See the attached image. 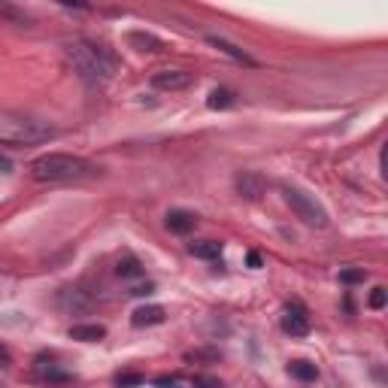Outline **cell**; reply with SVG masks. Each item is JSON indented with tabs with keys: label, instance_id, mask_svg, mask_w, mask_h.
<instances>
[{
	"label": "cell",
	"instance_id": "cell-12",
	"mask_svg": "<svg viewBox=\"0 0 388 388\" xmlns=\"http://www.w3.org/2000/svg\"><path fill=\"white\" fill-rule=\"evenodd\" d=\"M210 46H216L219 52H224L228 58H234V61H240V64H249V67H255V58L252 55H246L243 49H237L234 43H228V40H222V37H210Z\"/></svg>",
	"mask_w": 388,
	"mask_h": 388
},
{
	"label": "cell",
	"instance_id": "cell-23",
	"mask_svg": "<svg viewBox=\"0 0 388 388\" xmlns=\"http://www.w3.org/2000/svg\"><path fill=\"white\" fill-rule=\"evenodd\" d=\"M9 361H13V358H9L6 346H0V367H9Z\"/></svg>",
	"mask_w": 388,
	"mask_h": 388
},
{
	"label": "cell",
	"instance_id": "cell-21",
	"mask_svg": "<svg viewBox=\"0 0 388 388\" xmlns=\"http://www.w3.org/2000/svg\"><path fill=\"white\" fill-rule=\"evenodd\" d=\"M370 306H373V310H382V306H385V289H373Z\"/></svg>",
	"mask_w": 388,
	"mask_h": 388
},
{
	"label": "cell",
	"instance_id": "cell-17",
	"mask_svg": "<svg viewBox=\"0 0 388 388\" xmlns=\"http://www.w3.org/2000/svg\"><path fill=\"white\" fill-rule=\"evenodd\" d=\"M291 376L294 380H301V382H313L315 376H319V370H315V364H310V361H294L291 367Z\"/></svg>",
	"mask_w": 388,
	"mask_h": 388
},
{
	"label": "cell",
	"instance_id": "cell-22",
	"mask_svg": "<svg viewBox=\"0 0 388 388\" xmlns=\"http://www.w3.org/2000/svg\"><path fill=\"white\" fill-rule=\"evenodd\" d=\"M246 261H249V267H261V255H258V252H249Z\"/></svg>",
	"mask_w": 388,
	"mask_h": 388
},
{
	"label": "cell",
	"instance_id": "cell-1",
	"mask_svg": "<svg viewBox=\"0 0 388 388\" xmlns=\"http://www.w3.org/2000/svg\"><path fill=\"white\" fill-rule=\"evenodd\" d=\"M64 55L70 67L79 73V79H85L88 85H107L112 79L116 61L104 46H95L88 40H70V43H64Z\"/></svg>",
	"mask_w": 388,
	"mask_h": 388
},
{
	"label": "cell",
	"instance_id": "cell-24",
	"mask_svg": "<svg viewBox=\"0 0 388 388\" xmlns=\"http://www.w3.org/2000/svg\"><path fill=\"white\" fill-rule=\"evenodd\" d=\"M155 291V285H140V289H134V294H152Z\"/></svg>",
	"mask_w": 388,
	"mask_h": 388
},
{
	"label": "cell",
	"instance_id": "cell-19",
	"mask_svg": "<svg viewBox=\"0 0 388 388\" xmlns=\"http://www.w3.org/2000/svg\"><path fill=\"white\" fill-rule=\"evenodd\" d=\"M116 382H119V388H134V385H143V376L140 373H121Z\"/></svg>",
	"mask_w": 388,
	"mask_h": 388
},
{
	"label": "cell",
	"instance_id": "cell-16",
	"mask_svg": "<svg viewBox=\"0 0 388 388\" xmlns=\"http://www.w3.org/2000/svg\"><path fill=\"white\" fill-rule=\"evenodd\" d=\"M116 273H119V277H125V279L143 277V264H140V258H134V255H125V258H119Z\"/></svg>",
	"mask_w": 388,
	"mask_h": 388
},
{
	"label": "cell",
	"instance_id": "cell-10",
	"mask_svg": "<svg viewBox=\"0 0 388 388\" xmlns=\"http://www.w3.org/2000/svg\"><path fill=\"white\" fill-rule=\"evenodd\" d=\"M194 224H198V216L188 212V210H170L167 212V228L173 234H191Z\"/></svg>",
	"mask_w": 388,
	"mask_h": 388
},
{
	"label": "cell",
	"instance_id": "cell-18",
	"mask_svg": "<svg viewBox=\"0 0 388 388\" xmlns=\"http://www.w3.org/2000/svg\"><path fill=\"white\" fill-rule=\"evenodd\" d=\"M364 279H367V270H361V267L340 270V282H346V285H355V282H364Z\"/></svg>",
	"mask_w": 388,
	"mask_h": 388
},
{
	"label": "cell",
	"instance_id": "cell-6",
	"mask_svg": "<svg viewBox=\"0 0 388 388\" xmlns=\"http://www.w3.org/2000/svg\"><path fill=\"white\" fill-rule=\"evenodd\" d=\"M282 328L289 331L291 337H303L306 331H310V315H306L303 303H289L285 306V315H282Z\"/></svg>",
	"mask_w": 388,
	"mask_h": 388
},
{
	"label": "cell",
	"instance_id": "cell-25",
	"mask_svg": "<svg viewBox=\"0 0 388 388\" xmlns=\"http://www.w3.org/2000/svg\"><path fill=\"white\" fill-rule=\"evenodd\" d=\"M158 385L161 388H176V382H173V380H158Z\"/></svg>",
	"mask_w": 388,
	"mask_h": 388
},
{
	"label": "cell",
	"instance_id": "cell-4",
	"mask_svg": "<svg viewBox=\"0 0 388 388\" xmlns=\"http://www.w3.org/2000/svg\"><path fill=\"white\" fill-rule=\"evenodd\" d=\"M282 198L291 207L294 216L301 222H306L310 228H328V212H325V207L313 198V194H306L294 186H282Z\"/></svg>",
	"mask_w": 388,
	"mask_h": 388
},
{
	"label": "cell",
	"instance_id": "cell-20",
	"mask_svg": "<svg viewBox=\"0 0 388 388\" xmlns=\"http://www.w3.org/2000/svg\"><path fill=\"white\" fill-rule=\"evenodd\" d=\"M194 388H222V380H216V376H194Z\"/></svg>",
	"mask_w": 388,
	"mask_h": 388
},
{
	"label": "cell",
	"instance_id": "cell-8",
	"mask_svg": "<svg viewBox=\"0 0 388 388\" xmlns=\"http://www.w3.org/2000/svg\"><path fill=\"white\" fill-rule=\"evenodd\" d=\"M128 46L137 49V52H149V55L164 52V40H158L155 34H146V30H131V34H128Z\"/></svg>",
	"mask_w": 388,
	"mask_h": 388
},
{
	"label": "cell",
	"instance_id": "cell-2",
	"mask_svg": "<svg viewBox=\"0 0 388 388\" xmlns=\"http://www.w3.org/2000/svg\"><path fill=\"white\" fill-rule=\"evenodd\" d=\"M97 173H100L97 164H91V161L79 155H64V152H49V155H40L37 161H30V176L37 182H46V186L91 179Z\"/></svg>",
	"mask_w": 388,
	"mask_h": 388
},
{
	"label": "cell",
	"instance_id": "cell-15",
	"mask_svg": "<svg viewBox=\"0 0 388 388\" xmlns=\"http://www.w3.org/2000/svg\"><path fill=\"white\" fill-rule=\"evenodd\" d=\"M234 104H237V95H234L231 88H216V91H210V97H207L210 109H228Z\"/></svg>",
	"mask_w": 388,
	"mask_h": 388
},
{
	"label": "cell",
	"instance_id": "cell-3",
	"mask_svg": "<svg viewBox=\"0 0 388 388\" xmlns=\"http://www.w3.org/2000/svg\"><path fill=\"white\" fill-rule=\"evenodd\" d=\"M49 137H55V131L37 119H4L0 121V146H34V143H43Z\"/></svg>",
	"mask_w": 388,
	"mask_h": 388
},
{
	"label": "cell",
	"instance_id": "cell-13",
	"mask_svg": "<svg viewBox=\"0 0 388 388\" xmlns=\"http://www.w3.org/2000/svg\"><path fill=\"white\" fill-rule=\"evenodd\" d=\"M188 252L194 255V258L216 261V258H222V243H216V240H200V243H191Z\"/></svg>",
	"mask_w": 388,
	"mask_h": 388
},
{
	"label": "cell",
	"instance_id": "cell-11",
	"mask_svg": "<svg viewBox=\"0 0 388 388\" xmlns=\"http://www.w3.org/2000/svg\"><path fill=\"white\" fill-rule=\"evenodd\" d=\"M70 337L79 343H97L107 337V328L104 325H73V328H70Z\"/></svg>",
	"mask_w": 388,
	"mask_h": 388
},
{
	"label": "cell",
	"instance_id": "cell-14",
	"mask_svg": "<svg viewBox=\"0 0 388 388\" xmlns=\"http://www.w3.org/2000/svg\"><path fill=\"white\" fill-rule=\"evenodd\" d=\"M0 18H6V22H13L18 28H34V16L13 6V4H0Z\"/></svg>",
	"mask_w": 388,
	"mask_h": 388
},
{
	"label": "cell",
	"instance_id": "cell-9",
	"mask_svg": "<svg viewBox=\"0 0 388 388\" xmlns=\"http://www.w3.org/2000/svg\"><path fill=\"white\" fill-rule=\"evenodd\" d=\"M167 319L164 306H140V310H134V315H131V325L134 328H152V325H161Z\"/></svg>",
	"mask_w": 388,
	"mask_h": 388
},
{
	"label": "cell",
	"instance_id": "cell-7",
	"mask_svg": "<svg viewBox=\"0 0 388 388\" xmlns=\"http://www.w3.org/2000/svg\"><path fill=\"white\" fill-rule=\"evenodd\" d=\"M264 188H267V182H264L255 170H243L240 176H237V191H240L246 200H258L261 194H264Z\"/></svg>",
	"mask_w": 388,
	"mask_h": 388
},
{
	"label": "cell",
	"instance_id": "cell-5",
	"mask_svg": "<svg viewBox=\"0 0 388 388\" xmlns=\"http://www.w3.org/2000/svg\"><path fill=\"white\" fill-rule=\"evenodd\" d=\"M194 83V73L188 70H158V73H152V85L158 91H182Z\"/></svg>",
	"mask_w": 388,
	"mask_h": 388
}]
</instances>
